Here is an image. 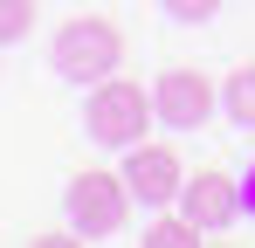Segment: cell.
Listing matches in <instances>:
<instances>
[{"label": "cell", "instance_id": "6da1fadb", "mask_svg": "<svg viewBox=\"0 0 255 248\" xmlns=\"http://www.w3.org/2000/svg\"><path fill=\"white\" fill-rule=\"evenodd\" d=\"M159 118V104H152V90H138L131 76H104L90 90L83 104V131L97 145H111V152H131V145H145V131Z\"/></svg>", "mask_w": 255, "mask_h": 248}, {"label": "cell", "instance_id": "7a4b0ae2", "mask_svg": "<svg viewBox=\"0 0 255 248\" xmlns=\"http://www.w3.org/2000/svg\"><path fill=\"white\" fill-rule=\"evenodd\" d=\"M55 76L69 83H104L125 69V28L118 21H104V14H76V21H62L55 28Z\"/></svg>", "mask_w": 255, "mask_h": 248}, {"label": "cell", "instance_id": "3957f363", "mask_svg": "<svg viewBox=\"0 0 255 248\" xmlns=\"http://www.w3.org/2000/svg\"><path fill=\"white\" fill-rule=\"evenodd\" d=\"M62 214H69V228L97 242V235H118L131 221V186L125 172H76L69 186H62Z\"/></svg>", "mask_w": 255, "mask_h": 248}, {"label": "cell", "instance_id": "277c9868", "mask_svg": "<svg viewBox=\"0 0 255 248\" xmlns=\"http://www.w3.org/2000/svg\"><path fill=\"white\" fill-rule=\"evenodd\" d=\"M152 104H159V124L166 131H200V124L214 118V104H221V90L207 83V69H166L159 76V90H152Z\"/></svg>", "mask_w": 255, "mask_h": 248}, {"label": "cell", "instance_id": "5b68a950", "mask_svg": "<svg viewBox=\"0 0 255 248\" xmlns=\"http://www.w3.org/2000/svg\"><path fill=\"white\" fill-rule=\"evenodd\" d=\"M125 186L138 207H166L186 193V165H179V152L172 145H131L125 152Z\"/></svg>", "mask_w": 255, "mask_h": 248}, {"label": "cell", "instance_id": "8992f818", "mask_svg": "<svg viewBox=\"0 0 255 248\" xmlns=\"http://www.w3.org/2000/svg\"><path fill=\"white\" fill-rule=\"evenodd\" d=\"M179 207H186V214L214 235V228H228V221L242 214V179H235V172H221V165H200V172H186Z\"/></svg>", "mask_w": 255, "mask_h": 248}, {"label": "cell", "instance_id": "52a82bcc", "mask_svg": "<svg viewBox=\"0 0 255 248\" xmlns=\"http://www.w3.org/2000/svg\"><path fill=\"white\" fill-rule=\"evenodd\" d=\"M221 111H228V124L255 131V62L228 69V83H221Z\"/></svg>", "mask_w": 255, "mask_h": 248}, {"label": "cell", "instance_id": "ba28073f", "mask_svg": "<svg viewBox=\"0 0 255 248\" xmlns=\"http://www.w3.org/2000/svg\"><path fill=\"white\" fill-rule=\"evenodd\" d=\"M200 235H207V228L179 207V214H166V221H152V228H145V248H193Z\"/></svg>", "mask_w": 255, "mask_h": 248}, {"label": "cell", "instance_id": "9c48e42d", "mask_svg": "<svg viewBox=\"0 0 255 248\" xmlns=\"http://www.w3.org/2000/svg\"><path fill=\"white\" fill-rule=\"evenodd\" d=\"M28 28H35V0H0V41H7V48H21Z\"/></svg>", "mask_w": 255, "mask_h": 248}, {"label": "cell", "instance_id": "30bf717a", "mask_svg": "<svg viewBox=\"0 0 255 248\" xmlns=\"http://www.w3.org/2000/svg\"><path fill=\"white\" fill-rule=\"evenodd\" d=\"M172 21H207V14H221V0H166Z\"/></svg>", "mask_w": 255, "mask_h": 248}, {"label": "cell", "instance_id": "8fae6325", "mask_svg": "<svg viewBox=\"0 0 255 248\" xmlns=\"http://www.w3.org/2000/svg\"><path fill=\"white\" fill-rule=\"evenodd\" d=\"M242 214L255 221V165H249V179H242Z\"/></svg>", "mask_w": 255, "mask_h": 248}]
</instances>
